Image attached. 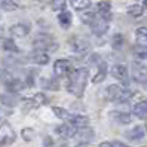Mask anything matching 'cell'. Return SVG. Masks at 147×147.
<instances>
[{"label":"cell","mask_w":147,"mask_h":147,"mask_svg":"<svg viewBox=\"0 0 147 147\" xmlns=\"http://www.w3.org/2000/svg\"><path fill=\"white\" fill-rule=\"evenodd\" d=\"M88 77H89V70L88 68H76V70L68 76L67 80V91L73 94L74 97L82 98L83 92L86 88V83H88Z\"/></svg>","instance_id":"cell-1"},{"label":"cell","mask_w":147,"mask_h":147,"mask_svg":"<svg viewBox=\"0 0 147 147\" xmlns=\"http://www.w3.org/2000/svg\"><path fill=\"white\" fill-rule=\"evenodd\" d=\"M82 21L89 25L91 31L95 36H102V34H106L107 30H109V21H106L101 15H97L94 12L82 15Z\"/></svg>","instance_id":"cell-2"},{"label":"cell","mask_w":147,"mask_h":147,"mask_svg":"<svg viewBox=\"0 0 147 147\" xmlns=\"http://www.w3.org/2000/svg\"><path fill=\"white\" fill-rule=\"evenodd\" d=\"M134 95V92L129 88H123V86L117 85H110L106 88V98L109 101H116V102H123L128 101Z\"/></svg>","instance_id":"cell-3"},{"label":"cell","mask_w":147,"mask_h":147,"mask_svg":"<svg viewBox=\"0 0 147 147\" xmlns=\"http://www.w3.org/2000/svg\"><path fill=\"white\" fill-rule=\"evenodd\" d=\"M33 46L36 48V51H52L54 52V51L58 49V43L52 36L40 33L33 39Z\"/></svg>","instance_id":"cell-4"},{"label":"cell","mask_w":147,"mask_h":147,"mask_svg":"<svg viewBox=\"0 0 147 147\" xmlns=\"http://www.w3.org/2000/svg\"><path fill=\"white\" fill-rule=\"evenodd\" d=\"M73 71V64L68 59H57L54 63V73L57 77H68Z\"/></svg>","instance_id":"cell-5"},{"label":"cell","mask_w":147,"mask_h":147,"mask_svg":"<svg viewBox=\"0 0 147 147\" xmlns=\"http://www.w3.org/2000/svg\"><path fill=\"white\" fill-rule=\"evenodd\" d=\"M70 46L73 49V52L79 54V55H85L91 51V43L85 37H71L70 39Z\"/></svg>","instance_id":"cell-6"},{"label":"cell","mask_w":147,"mask_h":147,"mask_svg":"<svg viewBox=\"0 0 147 147\" xmlns=\"http://www.w3.org/2000/svg\"><path fill=\"white\" fill-rule=\"evenodd\" d=\"M16 138V134L12 129V126L5 122L0 125V146H7V144H12Z\"/></svg>","instance_id":"cell-7"},{"label":"cell","mask_w":147,"mask_h":147,"mask_svg":"<svg viewBox=\"0 0 147 147\" xmlns=\"http://www.w3.org/2000/svg\"><path fill=\"white\" fill-rule=\"evenodd\" d=\"M111 76L117 79L122 85H125V88H128L129 83V74H128V68L125 64H116L111 67Z\"/></svg>","instance_id":"cell-8"},{"label":"cell","mask_w":147,"mask_h":147,"mask_svg":"<svg viewBox=\"0 0 147 147\" xmlns=\"http://www.w3.org/2000/svg\"><path fill=\"white\" fill-rule=\"evenodd\" d=\"M132 79L138 83L147 85V65L143 63H132Z\"/></svg>","instance_id":"cell-9"},{"label":"cell","mask_w":147,"mask_h":147,"mask_svg":"<svg viewBox=\"0 0 147 147\" xmlns=\"http://www.w3.org/2000/svg\"><path fill=\"white\" fill-rule=\"evenodd\" d=\"M110 119H111V120H115L116 123H120V125H128V123H131L132 116L129 115L128 111L113 110V111H110Z\"/></svg>","instance_id":"cell-10"},{"label":"cell","mask_w":147,"mask_h":147,"mask_svg":"<svg viewBox=\"0 0 147 147\" xmlns=\"http://www.w3.org/2000/svg\"><path fill=\"white\" fill-rule=\"evenodd\" d=\"M57 135H59L61 138H74L76 137V132H77V129L73 128L70 123H63V125H59L57 126Z\"/></svg>","instance_id":"cell-11"},{"label":"cell","mask_w":147,"mask_h":147,"mask_svg":"<svg viewBox=\"0 0 147 147\" xmlns=\"http://www.w3.org/2000/svg\"><path fill=\"white\" fill-rule=\"evenodd\" d=\"M97 11H98V13L104 18L106 21H111V3L109 2V0H102V2H98L97 3Z\"/></svg>","instance_id":"cell-12"},{"label":"cell","mask_w":147,"mask_h":147,"mask_svg":"<svg viewBox=\"0 0 147 147\" xmlns=\"http://www.w3.org/2000/svg\"><path fill=\"white\" fill-rule=\"evenodd\" d=\"M9 33H11V36L13 37H25L27 34L30 33V25L28 24H13L12 27L9 28Z\"/></svg>","instance_id":"cell-13"},{"label":"cell","mask_w":147,"mask_h":147,"mask_svg":"<svg viewBox=\"0 0 147 147\" xmlns=\"http://www.w3.org/2000/svg\"><path fill=\"white\" fill-rule=\"evenodd\" d=\"M144 135H146V131H144V128L143 126H134L132 129H129V131H126V134H125V137L128 138L129 141H140V140H143L144 138Z\"/></svg>","instance_id":"cell-14"},{"label":"cell","mask_w":147,"mask_h":147,"mask_svg":"<svg viewBox=\"0 0 147 147\" xmlns=\"http://www.w3.org/2000/svg\"><path fill=\"white\" fill-rule=\"evenodd\" d=\"M30 61H33L34 64H39V65H46L49 63V55L45 51H34L30 55Z\"/></svg>","instance_id":"cell-15"},{"label":"cell","mask_w":147,"mask_h":147,"mask_svg":"<svg viewBox=\"0 0 147 147\" xmlns=\"http://www.w3.org/2000/svg\"><path fill=\"white\" fill-rule=\"evenodd\" d=\"M70 123L73 128L76 129H83V128H88V123H89V119L83 116V115H73V117L70 119Z\"/></svg>","instance_id":"cell-16"},{"label":"cell","mask_w":147,"mask_h":147,"mask_svg":"<svg viewBox=\"0 0 147 147\" xmlns=\"http://www.w3.org/2000/svg\"><path fill=\"white\" fill-rule=\"evenodd\" d=\"M25 85L24 82H21L18 77H15V79L12 80V82H9L6 85V91H7V94H13V95H16V94H20L24 88H25Z\"/></svg>","instance_id":"cell-17"},{"label":"cell","mask_w":147,"mask_h":147,"mask_svg":"<svg viewBox=\"0 0 147 147\" xmlns=\"http://www.w3.org/2000/svg\"><path fill=\"white\" fill-rule=\"evenodd\" d=\"M79 141L82 143H88V141H92L94 140V131L91 128H83V129H77L76 132V137Z\"/></svg>","instance_id":"cell-18"},{"label":"cell","mask_w":147,"mask_h":147,"mask_svg":"<svg viewBox=\"0 0 147 147\" xmlns=\"http://www.w3.org/2000/svg\"><path fill=\"white\" fill-rule=\"evenodd\" d=\"M132 111H134V116H137L138 119H146L147 117V100L137 102L132 109Z\"/></svg>","instance_id":"cell-19"},{"label":"cell","mask_w":147,"mask_h":147,"mask_svg":"<svg viewBox=\"0 0 147 147\" xmlns=\"http://www.w3.org/2000/svg\"><path fill=\"white\" fill-rule=\"evenodd\" d=\"M106 76H107V63L101 61V63H100V65H98L97 74H95V76L92 77V82H94V83H101L102 80L106 79Z\"/></svg>","instance_id":"cell-20"},{"label":"cell","mask_w":147,"mask_h":147,"mask_svg":"<svg viewBox=\"0 0 147 147\" xmlns=\"http://www.w3.org/2000/svg\"><path fill=\"white\" fill-rule=\"evenodd\" d=\"M71 20H73V16H71V13L68 11L61 12L58 15V22H59V25H61L63 28H68V27H70V25H71Z\"/></svg>","instance_id":"cell-21"},{"label":"cell","mask_w":147,"mask_h":147,"mask_svg":"<svg viewBox=\"0 0 147 147\" xmlns=\"http://www.w3.org/2000/svg\"><path fill=\"white\" fill-rule=\"evenodd\" d=\"M0 101L3 102L5 106H9V107H13L18 104V97L13 94H3V95H0Z\"/></svg>","instance_id":"cell-22"},{"label":"cell","mask_w":147,"mask_h":147,"mask_svg":"<svg viewBox=\"0 0 147 147\" xmlns=\"http://www.w3.org/2000/svg\"><path fill=\"white\" fill-rule=\"evenodd\" d=\"M52 111L55 113V116L57 117H59L61 120H65V122H70V119L73 117V115L71 113H68V111L65 110V109H63V107H52Z\"/></svg>","instance_id":"cell-23"},{"label":"cell","mask_w":147,"mask_h":147,"mask_svg":"<svg viewBox=\"0 0 147 147\" xmlns=\"http://www.w3.org/2000/svg\"><path fill=\"white\" fill-rule=\"evenodd\" d=\"M135 37L140 45H147V27H138L135 30Z\"/></svg>","instance_id":"cell-24"},{"label":"cell","mask_w":147,"mask_h":147,"mask_svg":"<svg viewBox=\"0 0 147 147\" xmlns=\"http://www.w3.org/2000/svg\"><path fill=\"white\" fill-rule=\"evenodd\" d=\"M126 12H128V15L134 16V18H138V16H141V15H143V12H144V6H141V5H131V6H128Z\"/></svg>","instance_id":"cell-25"},{"label":"cell","mask_w":147,"mask_h":147,"mask_svg":"<svg viewBox=\"0 0 147 147\" xmlns=\"http://www.w3.org/2000/svg\"><path fill=\"white\" fill-rule=\"evenodd\" d=\"M51 9L55 11V12H65L67 11V2L65 0H52L51 3Z\"/></svg>","instance_id":"cell-26"},{"label":"cell","mask_w":147,"mask_h":147,"mask_svg":"<svg viewBox=\"0 0 147 147\" xmlns=\"http://www.w3.org/2000/svg\"><path fill=\"white\" fill-rule=\"evenodd\" d=\"M3 51H5V52L18 54V52H20V48L15 45V42H13L12 39H5V42H3Z\"/></svg>","instance_id":"cell-27"},{"label":"cell","mask_w":147,"mask_h":147,"mask_svg":"<svg viewBox=\"0 0 147 147\" xmlns=\"http://www.w3.org/2000/svg\"><path fill=\"white\" fill-rule=\"evenodd\" d=\"M123 43H125V37L122 36V34H115L113 37H111V48L119 51V49H122L123 48Z\"/></svg>","instance_id":"cell-28"},{"label":"cell","mask_w":147,"mask_h":147,"mask_svg":"<svg viewBox=\"0 0 147 147\" xmlns=\"http://www.w3.org/2000/svg\"><path fill=\"white\" fill-rule=\"evenodd\" d=\"M0 7H2L3 11H7V12H12V11H16L20 7V5L13 2V0H2V3H0Z\"/></svg>","instance_id":"cell-29"},{"label":"cell","mask_w":147,"mask_h":147,"mask_svg":"<svg viewBox=\"0 0 147 147\" xmlns=\"http://www.w3.org/2000/svg\"><path fill=\"white\" fill-rule=\"evenodd\" d=\"M71 5L76 11H85L91 6V0H71Z\"/></svg>","instance_id":"cell-30"},{"label":"cell","mask_w":147,"mask_h":147,"mask_svg":"<svg viewBox=\"0 0 147 147\" xmlns=\"http://www.w3.org/2000/svg\"><path fill=\"white\" fill-rule=\"evenodd\" d=\"M42 83H43V86H45L46 89H51V91H58V89H59V83H58L55 79H52V77L45 79Z\"/></svg>","instance_id":"cell-31"},{"label":"cell","mask_w":147,"mask_h":147,"mask_svg":"<svg viewBox=\"0 0 147 147\" xmlns=\"http://www.w3.org/2000/svg\"><path fill=\"white\" fill-rule=\"evenodd\" d=\"M21 135H22V138L25 141H31L34 138V135H36V131H34L33 128H24L21 131Z\"/></svg>","instance_id":"cell-32"},{"label":"cell","mask_w":147,"mask_h":147,"mask_svg":"<svg viewBox=\"0 0 147 147\" xmlns=\"http://www.w3.org/2000/svg\"><path fill=\"white\" fill-rule=\"evenodd\" d=\"M100 147H129V146H126V144L122 143V141L115 140V141H104V143H101Z\"/></svg>","instance_id":"cell-33"},{"label":"cell","mask_w":147,"mask_h":147,"mask_svg":"<svg viewBox=\"0 0 147 147\" xmlns=\"http://www.w3.org/2000/svg\"><path fill=\"white\" fill-rule=\"evenodd\" d=\"M33 100H34V102H36V104L39 106V104H48V97H46V95L45 94H36V95H34V97H33Z\"/></svg>","instance_id":"cell-34"},{"label":"cell","mask_w":147,"mask_h":147,"mask_svg":"<svg viewBox=\"0 0 147 147\" xmlns=\"http://www.w3.org/2000/svg\"><path fill=\"white\" fill-rule=\"evenodd\" d=\"M3 37H5V28L0 25V39H3Z\"/></svg>","instance_id":"cell-35"},{"label":"cell","mask_w":147,"mask_h":147,"mask_svg":"<svg viewBox=\"0 0 147 147\" xmlns=\"http://www.w3.org/2000/svg\"><path fill=\"white\" fill-rule=\"evenodd\" d=\"M3 115H5V111H3V110H0V117H2Z\"/></svg>","instance_id":"cell-36"},{"label":"cell","mask_w":147,"mask_h":147,"mask_svg":"<svg viewBox=\"0 0 147 147\" xmlns=\"http://www.w3.org/2000/svg\"><path fill=\"white\" fill-rule=\"evenodd\" d=\"M143 5H144V7H147V0H144V2H143Z\"/></svg>","instance_id":"cell-37"},{"label":"cell","mask_w":147,"mask_h":147,"mask_svg":"<svg viewBox=\"0 0 147 147\" xmlns=\"http://www.w3.org/2000/svg\"><path fill=\"white\" fill-rule=\"evenodd\" d=\"M77 147H88V146H86V144H80V146H77Z\"/></svg>","instance_id":"cell-38"},{"label":"cell","mask_w":147,"mask_h":147,"mask_svg":"<svg viewBox=\"0 0 147 147\" xmlns=\"http://www.w3.org/2000/svg\"><path fill=\"white\" fill-rule=\"evenodd\" d=\"M0 80H2V71H0Z\"/></svg>","instance_id":"cell-39"},{"label":"cell","mask_w":147,"mask_h":147,"mask_svg":"<svg viewBox=\"0 0 147 147\" xmlns=\"http://www.w3.org/2000/svg\"><path fill=\"white\" fill-rule=\"evenodd\" d=\"M146 129H147V125H146Z\"/></svg>","instance_id":"cell-40"}]
</instances>
